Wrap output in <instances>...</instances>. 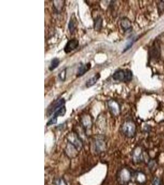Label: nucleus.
<instances>
[{"instance_id": "obj_14", "label": "nucleus", "mask_w": 164, "mask_h": 185, "mask_svg": "<svg viewBox=\"0 0 164 185\" xmlns=\"http://www.w3.org/2000/svg\"><path fill=\"white\" fill-rule=\"evenodd\" d=\"M152 185H162V181L159 177H155L152 182Z\"/></svg>"}, {"instance_id": "obj_15", "label": "nucleus", "mask_w": 164, "mask_h": 185, "mask_svg": "<svg viewBox=\"0 0 164 185\" xmlns=\"http://www.w3.org/2000/svg\"><path fill=\"white\" fill-rule=\"evenodd\" d=\"M148 167L151 170H153L156 167V163L154 160H151V161L148 163Z\"/></svg>"}, {"instance_id": "obj_3", "label": "nucleus", "mask_w": 164, "mask_h": 185, "mask_svg": "<svg viewBox=\"0 0 164 185\" xmlns=\"http://www.w3.org/2000/svg\"><path fill=\"white\" fill-rule=\"evenodd\" d=\"M79 46V42L76 39H71L67 42L64 48V51L67 54L72 52Z\"/></svg>"}, {"instance_id": "obj_16", "label": "nucleus", "mask_w": 164, "mask_h": 185, "mask_svg": "<svg viewBox=\"0 0 164 185\" xmlns=\"http://www.w3.org/2000/svg\"><path fill=\"white\" fill-rule=\"evenodd\" d=\"M138 180L140 182H143L145 181L146 180V178H145V176L144 175L142 174V173H140L138 175Z\"/></svg>"}, {"instance_id": "obj_6", "label": "nucleus", "mask_w": 164, "mask_h": 185, "mask_svg": "<svg viewBox=\"0 0 164 185\" xmlns=\"http://www.w3.org/2000/svg\"><path fill=\"white\" fill-rule=\"evenodd\" d=\"M133 159H134V161L136 162H140L142 161V160L143 159V156L142 151L140 148H137L134 151Z\"/></svg>"}, {"instance_id": "obj_4", "label": "nucleus", "mask_w": 164, "mask_h": 185, "mask_svg": "<svg viewBox=\"0 0 164 185\" xmlns=\"http://www.w3.org/2000/svg\"><path fill=\"white\" fill-rule=\"evenodd\" d=\"M108 107L111 111V113L114 115L117 116L120 112V106L119 104L114 100H111L108 102Z\"/></svg>"}, {"instance_id": "obj_2", "label": "nucleus", "mask_w": 164, "mask_h": 185, "mask_svg": "<svg viewBox=\"0 0 164 185\" xmlns=\"http://www.w3.org/2000/svg\"><path fill=\"white\" fill-rule=\"evenodd\" d=\"M122 130L123 133H124L127 137H133L135 135L136 127L134 122L131 121L126 122L122 125Z\"/></svg>"}, {"instance_id": "obj_1", "label": "nucleus", "mask_w": 164, "mask_h": 185, "mask_svg": "<svg viewBox=\"0 0 164 185\" xmlns=\"http://www.w3.org/2000/svg\"><path fill=\"white\" fill-rule=\"evenodd\" d=\"M133 78V74L131 70L128 69L122 70L120 69L114 72L112 75V78L116 81L119 82H130Z\"/></svg>"}, {"instance_id": "obj_7", "label": "nucleus", "mask_w": 164, "mask_h": 185, "mask_svg": "<svg viewBox=\"0 0 164 185\" xmlns=\"http://www.w3.org/2000/svg\"><path fill=\"white\" fill-rule=\"evenodd\" d=\"M100 77V74H96L94 77H92V78H91L90 79H89L86 83V85L87 88L89 87H91L93 85H94L97 82L98 80H99Z\"/></svg>"}, {"instance_id": "obj_9", "label": "nucleus", "mask_w": 164, "mask_h": 185, "mask_svg": "<svg viewBox=\"0 0 164 185\" xmlns=\"http://www.w3.org/2000/svg\"><path fill=\"white\" fill-rule=\"evenodd\" d=\"M121 26L124 31H127L131 29L130 21L127 18H124L121 21Z\"/></svg>"}, {"instance_id": "obj_10", "label": "nucleus", "mask_w": 164, "mask_h": 185, "mask_svg": "<svg viewBox=\"0 0 164 185\" xmlns=\"http://www.w3.org/2000/svg\"><path fill=\"white\" fill-rule=\"evenodd\" d=\"M103 20L100 17H98L94 20V29L97 31H99L102 27Z\"/></svg>"}, {"instance_id": "obj_11", "label": "nucleus", "mask_w": 164, "mask_h": 185, "mask_svg": "<svg viewBox=\"0 0 164 185\" xmlns=\"http://www.w3.org/2000/svg\"><path fill=\"white\" fill-rule=\"evenodd\" d=\"M59 64H60V60L58 58L53 59L51 62V65L50 66H49V69L51 71L54 70V69H55L57 67H58Z\"/></svg>"}, {"instance_id": "obj_12", "label": "nucleus", "mask_w": 164, "mask_h": 185, "mask_svg": "<svg viewBox=\"0 0 164 185\" xmlns=\"http://www.w3.org/2000/svg\"><path fill=\"white\" fill-rule=\"evenodd\" d=\"M130 175L128 171H127V170H124L122 172L121 178L123 181H124V182L128 181L130 180Z\"/></svg>"}, {"instance_id": "obj_13", "label": "nucleus", "mask_w": 164, "mask_h": 185, "mask_svg": "<svg viewBox=\"0 0 164 185\" xmlns=\"http://www.w3.org/2000/svg\"><path fill=\"white\" fill-rule=\"evenodd\" d=\"M76 23L75 22V20H74V19H73V18H71L70 19V20L69 22V23H68V29L70 30V31L71 32V34H73L74 31H75V29H76Z\"/></svg>"}, {"instance_id": "obj_17", "label": "nucleus", "mask_w": 164, "mask_h": 185, "mask_svg": "<svg viewBox=\"0 0 164 185\" xmlns=\"http://www.w3.org/2000/svg\"><path fill=\"white\" fill-rule=\"evenodd\" d=\"M62 80H65V76H66V70H63L61 72V73L59 75Z\"/></svg>"}, {"instance_id": "obj_8", "label": "nucleus", "mask_w": 164, "mask_h": 185, "mask_svg": "<svg viewBox=\"0 0 164 185\" xmlns=\"http://www.w3.org/2000/svg\"><path fill=\"white\" fill-rule=\"evenodd\" d=\"M95 148L96 150L98 152L103 151L105 148V144L104 141L101 139L97 140L95 143Z\"/></svg>"}, {"instance_id": "obj_18", "label": "nucleus", "mask_w": 164, "mask_h": 185, "mask_svg": "<svg viewBox=\"0 0 164 185\" xmlns=\"http://www.w3.org/2000/svg\"><path fill=\"white\" fill-rule=\"evenodd\" d=\"M56 185H67L65 183V182L63 181V180H59L58 181H57L56 182Z\"/></svg>"}, {"instance_id": "obj_5", "label": "nucleus", "mask_w": 164, "mask_h": 185, "mask_svg": "<svg viewBox=\"0 0 164 185\" xmlns=\"http://www.w3.org/2000/svg\"><path fill=\"white\" fill-rule=\"evenodd\" d=\"M91 67V63H87L86 64H83V65L81 66L78 70V72H77V77H81L82 75H83L84 74H85L86 72L90 70Z\"/></svg>"}]
</instances>
